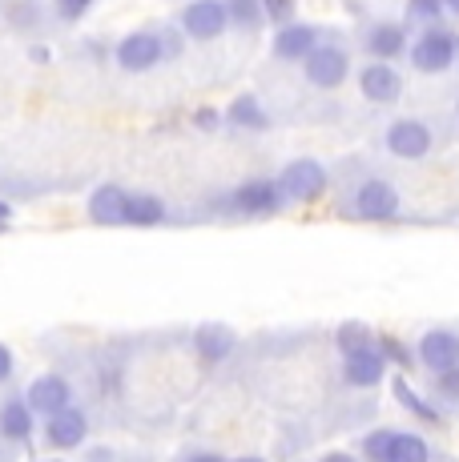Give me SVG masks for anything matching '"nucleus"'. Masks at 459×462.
<instances>
[{
    "instance_id": "7c9ffc66",
    "label": "nucleus",
    "mask_w": 459,
    "mask_h": 462,
    "mask_svg": "<svg viewBox=\"0 0 459 462\" xmlns=\"http://www.w3.org/2000/svg\"><path fill=\"white\" fill-rule=\"evenodd\" d=\"M13 21H16V29H33V24H37V5H16L13 8Z\"/></svg>"
},
{
    "instance_id": "f8f14e48",
    "label": "nucleus",
    "mask_w": 459,
    "mask_h": 462,
    "mask_svg": "<svg viewBox=\"0 0 459 462\" xmlns=\"http://www.w3.org/2000/svg\"><path fill=\"white\" fill-rule=\"evenodd\" d=\"M407 24L399 21H375L363 29V49L370 52L375 60H399L407 57Z\"/></svg>"
},
{
    "instance_id": "c9c22d12",
    "label": "nucleus",
    "mask_w": 459,
    "mask_h": 462,
    "mask_svg": "<svg viewBox=\"0 0 459 462\" xmlns=\"http://www.w3.org/2000/svg\"><path fill=\"white\" fill-rule=\"evenodd\" d=\"M29 57H33V60H37V65H49V49H41V44H37V49H33V52H29Z\"/></svg>"
},
{
    "instance_id": "20e7f679",
    "label": "nucleus",
    "mask_w": 459,
    "mask_h": 462,
    "mask_svg": "<svg viewBox=\"0 0 459 462\" xmlns=\"http://www.w3.org/2000/svg\"><path fill=\"white\" fill-rule=\"evenodd\" d=\"M113 60H117L126 73H149V69H157L162 60H170L162 29H137V32H129V37H121L117 49H113Z\"/></svg>"
},
{
    "instance_id": "dca6fc26",
    "label": "nucleus",
    "mask_w": 459,
    "mask_h": 462,
    "mask_svg": "<svg viewBox=\"0 0 459 462\" xmlns=\"http://www.w3.org/2000/svg\"><path fill=\"white\" fill-rule=\"evenodd\" d=\"M126 201H129V189L121 185H97L93 198H89V217L97 226H126Z\"/></svg>"
},
{
    "instance_id": "393cba45",
    "label": "nucleus",
    "mask_w": 459,
    "mask_h": 462,
    "mask_svg": "<svg viewBox=\"0 0 459 462\" xmlns=\"http://www.w3.org/2000/svg\"><path fill=\"white\" fill-rule=\"evenodd\" d=\"M367 462H387V450H391V430H370L363 442H359Z\"/></svg>"
},
{
    "instance_id": "bb28decb",
    "label": "nucleus",
    "mask_w": 459,
    "mask_h": 462,
    "mask_svg": "<svg viewBox=\"0 0 459 462\" xmlns=\"http://www.w3.org/2000/svg\"><path fill=\"white\" fill-rule=\"evenodd\" d=\"M295 8H298V0H262V13H267L270 24L295 21Z\"/></svg>"
},
{
    "instance_id": "7ed1b4c3",
    "label": "nucleus",
    "mask_w": 459,
    "mask_h": 462,
    "mask_svg": "<svg viewBox=\"0 0 459 462\" xmlns=\"http://www.w3.org/2000/svg\"><path fill=\"white\" fill-rule=\"evenodd\" d=\"M282 198L295 201V206H311V201H319L326 189H331V173H326L323 162H314V157H295V162H286V169L275 177Z\"/></svg>"
},
{
    "instance_id": "6e6552de",
    "label": "nucleus",
    "mask_w": 459,
    "mask_h": 462,
    "mask_svg": "<svg viewBox=\"0 0 459 462\" xmlns=\"http://www.w3.org/2000/svg\"><path fill=\"white\" fill-rule=\"evenodd\" d=\"M383 145H387V153L399 157V162H423V157L431 153V145H436V137H431V129L423 125L419 117H399L387 125Z\"/></svg>"
},
{
    "instance_id": "4be33fe9",
    "label": "nucleus",
    "mask_w": 459,
    "mask_h": 462,
    "mask_svg": "<svg viewBox=\"0 0 459 462\" xmlns=\"http://www.w3.org/2000/svg\"><path fill=\"white\" fill-rule=\"evenodd\" d=\"M387 462H431V447L423 434L415 430H391V450Z\"/></svg>"
},
{
    "instance_id": "72a5a7b5",
    "label": "nucleus",
    "mask_w": 459,
    "mask_h": 462,
    "mask_svg": "<svg viewBox=\"0 0 459 462\" xmlns=\"http://www.w3.org/2000/svg\"><path fill=\"white\" fill-rule=\"evenodd\" d=\"M185 462H226L222 455H214V450H198V455H190Z\"/></svg>"
},
{
    "instance_id": "9d476101",
    "label": "nucleus",
    "mask_w": 459,
    "mask_h": 462,
    "mask_svg": "<svg viewBox=\"0 0 459 462\" xmlns=\"http://www.w3.org/2000/svg\"><path fill=\"white\" fill-rule=\"evenodd\" d=\"M319 41H323L319 24H306V21L278 24V32H275V60H282V65H303Z\"/></svg>"
},
{
    "instance_id": "b1692460",
    "label": "nucleus",
    "mask_w": 459,
    "mask_h": 462,
    "mask_svg": "<svg viewBox=\"0 0 459 462\" xmlns=\"http://www.w3.org/2000/svg\"><path fill=\"white\" fill-rule=\"evenodd\" d=\"M334 346H339V354L347 358V354L370 350V346H375V334H370L363 322H342L339 330H334Z\"/></svg>"
},
{
    "instance_id": "f3484780",
    "label": "nucleus",
    "mask_w": 459,
    "mask_h": 462,
    "mask_svg": "<svg viewBox=\"0 0 459 462\" xmlns=\"http://www.w3.org/2000/svg\"><path fill=\"white\" fill-rule=\"evenodd\" d=\"M193 346H198L201 362H210V366H218V362H226L230 354H234L238 337H234V330H230V326L210 322V326H198V334H193Z\"/></svg>"
},
{
    "instance_id": "473e14b6",
    "label": "nucleus",
    "mask_w": 459,
    "mask_h": 462,
    "mask_svg": "<svg viewBox=\"0 0 459 462\" xmlns=\"http://www.w3.org/2000/svg\"><path fill=\"white\" fill-rule=\"evenodd\" d=\"M13 378V350L8 346H0V382Z\"/></svg>"
},
{
    "instance_id": "f704fd0d",
    "label": "nucleus",
    "mask_w": 459,
    "mask_h": 462,
    "mask_svg": "<svg viewBox=\"0 0 459 462\" xmlns=\"http://www.w3.org/2000/svg\"><path fill=\"white\" fill-rule=\"evenodd\" d=\"M323 462H359V458L347 455V450H331V455H323Z\"/></svg>"
},
{
    "instance_id": "4c0bfd02",
    "label": "nucleus",
    "mask_w": 459,
    "mask_h": 462,
    "mask_svg": "<svg viewBox=\"0 0 459 462\" xmlns=\"http://www.w3.org/2000/svg\"><path fill=\"white\" fill-rule=\"evenodd\" d=\"M444 8H447L452 16H459V0H444Z\"/></svg>"
},
{
    "instance_id": "1a4fd4ad",
    "label": "nucleus",
    "mask_w": 459,
    "mask_h": 462,
    "mask_svg": "<svg viewBox=\"0 0 459 462\" xmlns=\"http://www.w3.org/2000/svg\"><path fill=\"white\" fill-rule=\"evenodd\" d=\"M359 93L370 105H395L403 97V73L391 60H370V65L359 69Z\"/></svg>"
},
{
    "instance_id": "4468645a",
    "label": "nucleus",
    "mask_w": 459,
    "mask_h": 462,
    "mask_svg": "<svg viewBox=\"0 0 459 462\" xmlns=\"http://www.w3.org/2000/svg\"><path fill=\"white\" fill-rule=\"evenodd\" d=\"M342 378H347V386H355V390L379 386V382L387 378V358L379 354V346L359 350V354H347V358H342Z\"/></svg>"
},
{
    "instance_id": "aec40b11",
    "label": "nucleus",
    "mask_w": 459,
    "mask_h": 462,
    "mask_svg": "<svg viewBox=\"0 0 459 462\" xmlns=\"http://www.w3.org/2000/svg\"><path fill=\"white\" fill-rule=\"evenodd\" d=\"M165 221V201L154 198V193H129L126 201V226L137 229H154Z\"/></svg>"
},
{
    "instance_id": "0eeeda50",
    "label": "nucleus",
    "mask_w": 459,
    "mask_h": 462,
    "mask_svg": "<svg viewBox=\"0 0 459 462\" xmlns=\"http://www.w3.org/2000/svg\"><path fill=\"white\" fill-rule=\"evenodd\" d=\"M178 29L185 32L190 41H218L222 32L230 29V16H226V5L222 0H185L182 16H178Z\"/></svg>"
},
{
    "instance_id": "2f4dec72",
    "label": "nucleus",
    "mask_w": 459,
    "mask_h": 462,
    "mask_svg": "<svg viewBox=\"0 0 459 462\" xmlns=\"http://www.w3.org/2000/svg\"><path fill=\"white\" fill-rule=\"evenodd\" d=\"M193 125L206 129V133H214L218 125H222V113H218V109H198V113H193Z\"/></svg>"
},
{
    "instance_id": "c85d7f7f",
    "label": "nucleus",
    "mask_w": 459,
    "mask_h": 462,
    "mask_svg": "<svg viewBox=\"0 0 459 462\" xmlns=\"http://www.w3.org/2000/svg\"><path fill=\"white\" fill-rule=\"evenodd\" d=\"M375 346H379V354H383L387 362L411 366V354H407V346H403V342H395V337H375Z\"/></svg>"
},
{
    "instance_id": "6ab92c4d",
    "label": "nucleus",
    "mask_w": 459,
    "mask_h": 462,
    "mask_svg": "<svg viewBox=\"0 0 459 462\" xmlns=\"http://www.w3.org/2000/svg\"><path fill=\"white\" fill-rule=\"evenodd\" d=\"M0 434H5L8 442H29L33 439V411L24 398H8L5 406H0Z\"/></svg>"
},
{
    "instance_id": "e433bc0d",
    "label": "nucleus",
    "mask_w": 459,
    "mask_h": 462,
    "mask_svg": "<svg viewBox=\"0 0 459 462\" xmlns=\"http://www.w3.org/2000/svg\"><path fill=\"white\" fill-rule=\"evenodd\" d=\"M8 217H13V206H8V201H0V226H5Z\"/></svg>"
},
{
    "instance_id": "f257e3e1",
    "label": "nucleus",
    "mask_w": 459,
    "mask_h": 462,
    "mask_svg": "<svg viewBox=\"0 0 459 462\" xmlns=\"http://www.w3.org/2000/svg\"><path fill=\"white\" fill-rule=\"evenodd\" d=\"M407 60L415 73H447V69L459 60V37L444 24H423V32L407 44Z\"/></svg>"
},
{
    "instance_id": "a878e982",
    "label": "nucleus",
    "mask_w": 459,
    "mask_h": 462,
    "mask_svg": "<svg viewBox=\"0 0 459 462\" xmlns=\"http://www.w3.org/2000/svg\"><path fill=\"white\" fill-rule=\"evenodd\" d=\"M444 0H407V16L419 24H439V16H444Z\"/></svg>"
},
{
    "instance_id": "2eb2a0df",
    "label": "nucleus",
    "mask_w": 459,
    "mask_h": 462,
    "mask_svg": "<svg viewBox=\"0 0 459 462\" xmlns=\"http://www.w3.org/2000/svg\"><path fill=\"white\" fill-rule=\"evenodd\" d=\"M24 402H29V411L33 414H57V411H65L69 402H73V390H69V382L61 378V374H45V378H37L29 386V394H24Z\"/></svg>"
},
{
    "instance_id": "58836bf2",
    "label": "nucleus",
    "mask_w": 459,
    "mask_h": 462,
    "mask_svg": "<svg viewBox=\"0 0 459 462\" xmlns=\"http://www.w3.org/2000/svg\"><path fill=\"white\" fill-rule=\"evenodd\" d=\"M234 462H267V458H258V455H242V458H234Z\"/></svg>"
},
{
    "instance_id": "ea45409f",
    "label": "nucleus",
    "mask_w": 459,
    "mask_h": 462,
    "mask_svg": "<svg viewBox=\"0 0 459 462\" xmlns=\"http://www.w3.org/2000/svg\"><path fill=\"white\" fill-rule=\"evenodd\" d=\"M455 113H459V101H455Z\"/></svg>"
},
{
    "instance_id": "cd10ccee",
    "label": "nucleus",
    "mask_w": 459,
    "mask_h": 462,
    "mask_svg": "<svg viewBox=\"0 0 459 462\" xmlns=\"http://www.w3.org/2000/svg\"><path fill=\"white\" fill-rule=\"evenodd\" d=\"M97 5V0H52V8H57V16L61 21H69V24H77L85 13Z\"/></svg>"
},
{
    "instance_id": "423d86ee",
    "label": "nucleus",
    "mask_w": 459,
    "mask_h": 462,
    "mask_svg": "<svg viewBox=\"0 0 459 462\" xmlns=\"http://www.w3.org/2000/svg\"><path fill=\"white\" fill-rule=\"evenodd\" d=\"M303 77L314 88H339L351 77V52L334 41H319L303 60Z\"/></svg>"
},
{
    "instance_id": "f03ea898",
    "label": "nucleus",
    "mask_w": 459,
    "mask_h": 462,
    "mask_svg": "<svg viewBox=\"0 0 459 462\" xmlns=\"http://www.w3.org/2000/svg\"><path fill=\"white\" fill-rule=\"evenodd\" d=\"M347 209L355 221H395L403 201H399V189H395L387 177H363V181L351 189Z\"/></svg>"
},
{
    "instance_id": "ddd939ff",
    "label": "nucleus",
    "mask_w": 459,
    "mask_h": 462,
    "mask_svg": "<svg viewBox=\"0 0 459 462\" xmlns=\"http://www.w3.org/2000/svg\"><path fill=\"white\" fill-rule=\"evenodd\" d=\"M85 434H89V419H85L73 402L45 419V442L52 450H77L85 442Z\"/></svg>"
},
{
    "instance_id": "c756f323",
    "label": "nucleus",
    "mask_w": 459,
    "mask_h": 462,
    "mask_svg": "<svg viewBox=\"0 0 459 462\" xmlns=\"http://www.w3.org/2000/svg\"><path fill=\"white\" fill-rule=\"evenodd\" d=\"M436 390L447 398V402H459V366L444 370V374H436Z\"/></svg>"
},
{
    "instance_id": "a211bd4d",
    "label": "nucleus",
    "mask_w": 459,
    "mask_h": 462,
    "mask_svg": "<svg viewBox=\"0 0 459 462\" xmlns=\"http://www.w3.org/2000/svg\"><path fill=\"white\" fill-rule=\"evenodd\" d=\"M226 121L234 129H246V133H267L270 129V113L262 109V101L254 93L234 97V101H230V109H226Z\"/></svg>"
},
{
    "instance_id": "5701e85b",
    "label": "nucleus",
    "mask_w": 459,
    "mask_h": 462,
    "mask_svg": "<svg viewBox=\"0 0 459 462\" xmlns=\"http://www.w3.org/2000/svg\"><path fill=\"white\" fill-rule=\"evenodd\" d=\"M226 16H230V29H242V32H258L267 24V13H262V0H222Z\"/></svg>"
},
{
    "instance_id": "412c9836",
    "label": "nucleus",
    "mask_w": 459,
    "mask_h": 462,
    "mask_svg": "<svg viewBox=\"0 0 459 462\" xmlns=\"http://www.w3.org/2000/svg\"><path fill=\"white\" fill-rule=\"evenodd\" d=\"M391 394H395V402H399V406H407V411H411L419 422H431V426H439V422H444V414H439L436 406H431L427 398L419 394V390H411V382L403 378V374H399V378H391Z\"/></svg>"
},
{
    "instance_id": "9b49d317",
    "label": "nucleus",
    "mask_w": 459,
    "mask_h": 462,
    "mask_svg": "<svg viewBox=\"0 0 459 462\" xmlns=\"http://www.w3.org/2000/svg\"><path fill=\"white\" fill-rule=\"evenodd\" d=\"M415 358L423 370L431 374H444V370L459 366V334L455 330H427L415 346Z\"/></svg>"
},
{
    "instance_id": "39448f33",
    "label": "nucleus",
    "mask_w": 459,
    "mask_h": 462,
    "mask_svg": "<svg viewBox=\"0 0 459 462\" xmlns=\"http://www.w3.org/2000/svg\"><path fill=\"white\" fill-rule=\"evenodd\" d=\"M286 206L290 201L282 198L275 177H250V181H242L230 193V209L242 213V217H275V213H282Z\"/></svg>"
}]
</instances>
